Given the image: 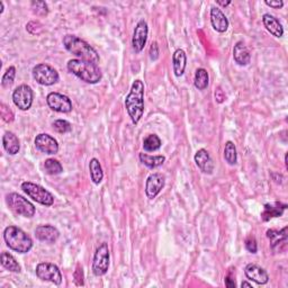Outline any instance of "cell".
Instances as JSON below:
<instances>
[{
  "instance_id": "obj_1",
  "label": "cell",
  "mask_w": 288,
  "mask_h": 288,
  "mask_svg": "<svg viewBox=\"0 0 288 288\" xmlns=\"http://www.w3.org/2000/svg\"><path fill=\"white\" fill-rule=\"evenodd\" d=\"M125 108L134 124H138L144 113V83L135 80L125 99Z\"/></svg>"
},
{
  "instance_id": "obj_2",
  "label": "cell",
  "mask_w": 288,
  "mask_h": 288,
  "mask_svg": "<svg viewBox=\"0 0 288 288\" xmlns=\"http://www.w3.org/2000/svg\"><path fill=\"white\" fill-rule=\"evenodd\" d=\"M63 45L68 52L76 55L78 59L93 62L97 64L99 62V54L92 45L75 35H65L63 37Z\"/></svg>"
},
{
  "instance_id": "obj_3",
  "label": "cell",
  "mask_w": 288,
  "mask_h": 288,
  "mask_svg": "<svg viewBox=\"0 0 288 288\" xmlns=\"http://www.w3.org/2000/svg\"><path fill=\"white\" fill-rule=\"evenodd\" d=\"M67 67L68 70L76 77L90 84L98 83L103 78V73H101L99 67L93 63V62L83 61L80 59H72L68 62Z\"/></svg>"
},
{
  "instance_id": "obj_4",
  "label": "cell",
  "mask_w": 288,
  "mask_h": 288,
  "mask_svg": "<svg viewBox=\"0 0 288 288\" xmlns=\"http://www.w3.org/2000/svg\"><path fill=\"white\" fill-rule=\"evenodd\" d=\"M4 240L10 250L18 253H27L32 250L33 240L18 227L10 225L4 231Z\"/></svg>"
},
{
  "instance_id": "obj_5",
  "label": "cell",
  "mask_w": 288,
  "mask_h": 288,
  "mask_svg": "<svg viewBox=\"0 0 288 288\" xmlns=\"http://www.w3.org/2000/svg\"><path fill=\"white\" fill-rule=\"evenodd\" d=\"M6 203L9 206L11 211L20 216L31 218L35 215V207L30 201H27L24 197L17 193H10L6 197Z\"/></svg>"
},
{
  "instance_id": "obj_6",
  "label": "cell",
  "mask_w": 288,
  "mask_h": 288,
  "mask_svg": "<svg viewBox=\"0 0 288 288\" xmlns=\"http://www.w3.org/2000/svg\"><path fill=\"white\" fill-rule=\"evenodd\" d=\"M21 189L25 191L28 197L33 201L44 206H52L54 204V197L49 190L43 188L42 186L31 182H25L21 184Z\"/></svg>"
},
{
  "instance_id": "obj_7",
  "label": "cell",
  "mask_w": 288,
  "mask_h": 288,
  "mask_svg": "<svg viewBox=\"0 0 288 288\" xmlns=\"http://www.w3.org/2000/svg\"><path fill=\"white\" fill-rule=\"evenodd\" d=\"M33 78L42 86H52L59 81V73L53 67L47 63H39L33 68Z\"/></svg>"
},
{
  "instance_id": "obj_8",
  "label": "cell",
  "mask_w": 288,
  "mask_h": 288,
  "mask_svg": "<svg viewBox=\"0 0 288 288\" xmlns=\"http://www.w3.org/2000/svg\"><path fill=\"white\" fill-rule=\"evenodd\" d=\"M109 248L107 243H101L97 249H96L94 261H93V273L95 276H104L108 272L109 268Z\"/></svg>"
},
{
  "instance_id": "obj_9",
  "label": "cell",
  "mask_w": 288,
  "mask_h": 288,
  "mask_svg": "<svg viewBox=\"0 0 288 288\" xmlns=\"http://www.w3.org/2000/svg\"><path fill=\"white\" fill-rule=\"evenodd\" d=\"M36 276L44 281H50L54 285H61L62 283V274L59 267L51 262H41L36 266Z\"/></svg>"
},
{
  "instance_id": "obj_10",
  "label": "cell",
  "mask_w": 288,
  "mask_h": 288,
  "mask_svg": "<svg viewBox=\"0 0 288 288\" xmlns=\"http://www.w3.org/2000/svg\"><path fill=\"white\" fill-rule=\"evenodd\" d=\"M34 93L30 86L27 84H20L13 93V101L16 107L20 110H28L33 105Z\"/></svg>"
},
{
  "instance_id": "obj_11",
  "label": "cell",
  "mask_w": 288,
  "mask_h": 288,
  "mask_svg": "<svg viewBox=\"0 0 288 288\" xmlns=\"http://www.w3.org/2000/svg\"><path fill=\"white\" fill-rule=\"evenodd\" d=\"M49 107L54 112L68 114L72 110V101L65 95L59 93H50L47 97Z\"/></svg>"
},
{
  "instance_id": "obj_12",
  "label": "cell",
  "mask_w": 288,
  "mask_h": 288,
  "mask_svg": "<svg viewBox=\"0 0 288 288\" xmlns=\"http://www.w3.org/2000/svg\"><path fill=\"white\" fill-rule=\"evenodd\" d=\"M166 178L162 173H152L146 179L145 183V194L149 200H154L160 194V191L165 187Z\"/></svg>"
},
{
  "instance_id": "obj_13",
  "label": "cell",
  "mask_w": 288,
  "mask_h": 288,
  "mask_svg": "<svg viewBox=\"0 0 288 288\" xmlns=\"http://www.w3.org/2000/svg\"><path fill=\"white\" fill-rule=\"evenodd\" d=\"M148 33H149L148 23H146L144 19L139 20L137 26L134 28L133 38H132V45L135 53L142 52V50L145 47L146 39H148Z\"/></svg>"
},
{
  "instance_id": "obj_14",
  "label": "cell",
  "mask_w": 288,
  "mask_h": 288,
  "mask_svg": "<svg viewBox=\"0 0 288 288\" xmlns=\"http://www.w3.org/2000/svg\"><path fill=\"white\" fill-rule=\"evenodd\" d=\"M34 143H35L36 149L45 154H56L59 152L58 141L47 133L36 135Z\"/></svg>"
},
{
  "instance_id": "obj_15",
  "label": "cell",
  "mask_w": 288,
  "mask_h": 288,
  "mask_svg": "<svg viewBox=\"0 0 288 288\" xmlns=\"http://www.w3.org/2000/svg\"><path fill=\"white\" fill-rule=\"evenodd\" d=\"M267 238L274 252H284L287 248V228L283 230H268Z\"/></svg>"
},
{
  "instance_id": "obj_16",
  "label": "cell",
  "mask_w": 288,
  "mask_h": 288,
  "mask_svg": "<svg viewBox=\"0 0 288 288\" xmlns=\"http://www.w3.org/2000/svg\"><path fill=\"white\" fill-rule=\"evenodd\" d=\"M245 274L248 279L255 281L258 285H266L269 281L268 273L256 263L247 264L245 268Z\"/></svg>"
},
{
  "instance_id": "obj_17",
  "label": "cell",
  "mask_w": 288,
  "mask_h": 288,
  "mask_svg": "<svg viewBox=\"0 0 288 288\" xmlns=\"http://www.w3.org/2000/svg\"><path fill=\"white\" fill-rule=\"evenodd\" d=\"M35 236L37 240L45 243H54L59 239L60 232L53 225H38L35 229Z\"/></svg>"
},
{
  "instance_id": "obj_18",
  "label": "cell",
  "mask_w": 288,
  "mask_h": 288,
  "mask_svg": "<svg viewBox=\"0 0 288 288\" xmlns=\"http://www.w3.org/2000/svg\"><path fill=\"white\" fill-rule=\"evenodd\" d=\"M194 159H195L197 167L201 169L202 172L207 173V174L213 173L215 165H214L212 157L210 156V153H208L207 150L200 149L196 152Z\"/></svg>"
},
{
  "instance_id": "obj_19",
  "label": "cell",
  "mask_w": 288,
  "mask_h": 288,
  "mask_svg": "<svg viewBox=\"0 0 288 288\" xmlns=\"http://www.w3.org/2000/svg\"><path fill=\"white\" fill-rule=\"evenodd\" d=\"M211 24L214 30L218 33H225L229 28V19L223 14V11L217 7H212L211 9Z\"/></svg>"
},
{
  "instance_id": "obj_20",
  "label": "cell",
  "mask_w": 288,
  "mask_h": 288,
  "mask_svg": "<svg viewBox=\"0 0 288 288\" xmlns=\"http://www.w3.org/2000/svg\"><path fill=\"white\" fill-rule=\"evenodd\" d=\"M262 23L266 30L274 35L275 37H283L284 27L280 24V21L275 16L270 14H264L262 16Z\"/></svg>"
},
{
  "instance_id": "obj_21",
  "label": "cell",
  "mask_w": 288,
  "mask_h": 288,
  "mask_svg": "<svg viewBox=\"0 0 288 288\" xmlns=\"http://www.w3.org/2000/svg\"><path fill=\"white\" fill-rule=\"evenodd\" d=\"M172 67L176 77H182L184 75L186 67H187V55L184 50L178 49L174 51L172 55Z\"/></svg>"
},
{
  "instance_id": "obj_22",
  "label": "cell",
  "mask_w": 288,
  "mask_h": 288,
  "mask_svg": "<svg viewBox=\"0 0 288 288\" xmlns=\"http://www.w3.org/2000/svg\"><path fill=\"white\" fill-rule=\"evenodd\" d=\"M233 59L241 67H245L250 63L251 55L243 42H238L234 45Z\"/></svg>"
},
{
  "instance_id": "obj_23",
  "label": "cell",
  "mask_w": 288,
  "mask_h": 288,
  "mask_svg": "<svg viewBox=\"0 0 288 288\" xmlns=\"http://www.w3.org/2000/svg\"><path fill=\"white\" fill-rule=\"evenodd\" d=\"M3 146L8 154L15 156L20 149L19 140L13 132H6L3 137Z\"/></svg>"
},
{
  "instance_id": "obj_24",
  "label": "cell",
  "mask_w": 288,
  "mask_h": 288,
  "mask_svg": "<svg viewBox=\"0 0 288 288\" xmlns=\"http://www.w3.org/2000/svg\"><path fill=\"white\" fill-rule=\"evenodd\" d=\"M287 205H283L280 203H274V204H267L264 205V210L261 214V218L263 221H269L270 218L279 217L283 215L284 211L286 210Z\"/></svg>"
},
{
  "instance_id": "obj_25",
  "label": "cell",
  "mask_w": 288,
  "mask_h": 288,
  "mask_svg": "<svg viewBox=\"0 0 288 288\" xmlns=\"http://www.w3.org/2000/svg\"><path fill=\"white\" fill-rule=\"evenodd\" d=\"M0 262H2V266L7 269L8 272L19 274L21 272L20 264L17 262L15 257L13 255H10L9 252H3L2 256H0Z\"/></svg>"
},
{
  "instance_id": "obj_26",
  "label": "cell",
  "mask_w": 288,
  "mask_h": 288,
  "mask_svg": "<svg viewBox=\"0 0 288 288\" xmlns=\"http://www.w3.org/2000/svg\"><path fill=\"white\" fill-rule=\"evenodd\" d=\"M89 171H90V177H92V180L95 185H99L101 182H103L104 171H103V168H101V165L98 159L93 158V159L90 160Z\"/></svg>"
},
{
  "instance_id": "obj_27",
  "label": "cell",
  "mask_w": 288,
  "mask_h": 288,
  "mask_svg": "<svg viewBox=\"0 0 288 288\" xmlns=\"http://www.w3.org/2000/svg\"><path fill=\"white\" fill-rule=\"evenodd\" d=\"M140 160L150 169H156L158 167L162 166L166 161V157L163 156H150L146 153H140Z\"/></svg>"
},
{
  "instance_id": "obj_28",
  "label": "cell",
  "mask_w": 288,
  "mask_h": 288,
  "mask_svg": "<svg viewBox=\"0 0 288 288\" xmlns=\"http://www.w3.org/2000/svg\"><path fill=\"white\" fill-rule=\"evenodd\" d=\"M208 81H210V77H208V72L204 68H198L196 70L195 78H194V84L198 90H204L208 86Z\"/></svg>"
},
{
  "instance_id": "obj_29",
  "label": "cell",
  "mask_w": 288,
  "mask_h": 288,
  "mask_svg": "<svg viewBox=\"0 0 288 288\" xmlns=\"http://www.w3.org/2000/svg\"><path fill=\"white\" fill-rule=\"evenodd\" d=\"M224 159L230 166H234L238 160V153H236V148L233 142L228 141L224 146Z\"/></svg>"
},
{
  "instance_id": "obj_30",
  "label": "cell",
  "mask_w": 288,
  "mask_h": 288,
  "mask_svg": "<svg viewBox=\"0 0 288 288\" xmlns=\"http://www.w3.org/2000/svg\"><path fill=\"white\" fill-rule=\"evenodd\" d=\"M161 140L156 134H150L143 141V149L148 152H154L161 148Z\"/></svg>"
},
{
  "instance_id": "obj_31",
  "label": "cell",
  "mask_w": 288,
  "mask_h": 288,
  "mask_svg": "<svg viewBox=\"0 0 288 288\" xmlns=\"http://www.w3.org/2000/svg\"><path fill=\"white\" fill-rule=\"evenodd\" d=\"M44 169L47 171L48 174L51 176H56V174H60L63 171V167H62L61 163L55 160V159H48L44 163Z\"/></svg>"
},
{
  "instance_id": "obj_32",
  "label": "cell",
  "mask_w": 288,
  "mask_h": 288,
  "mask_svg": "<svg viewBox=\"0 0 288 288\" xmlns=\"http://www.w3.org/2000/svg\"><path fill=\"white\" fill-rule=\"evenodd\" d=\"M16 77V68L15 67H9L6 72L4 73L3 79H2V84L3 87L8 88L13 84Z\"/></svg>"
},
{
  "instance_id": "obj_33",
  "label": "cell",
  "mask_w": 288,
  "mask_h": 288,
  "mask_svg": "<svg viewBox=\"0 0 288 288\" xmlns=\"http://www.w3.org/2000/svg\"><path fill=\"white\" fill-rule=\"evenodd\" d=\"M53 129L55 132H58L60 134H64V133L71 132L72 126H71V124L65 120H56L53 123Z\"/></svg>"
},
{
  "instance_id": "obj_34",
  "label": "cell",
  "mask_w": 288,
  "mask_h": 288,
  "mask_svg": "<svg viewBox=\"0 0 288 288\" xmlns=\"http://www.w3.org/2000/svg\"><path fill=\"white\" fill-rule=\"evenodd\" d=\"M32 9H33V13L38 16H45L49 14L48 4L45 2H33Z\"/></svg>"
},
{
  "instance_id": "obj_35",
  "label": "cell",
  "mask_w": 288,
  "mask_h": 288,
  "mask_svg": "<svg viewBox=\"0 0 288 288\" xmlns=\"http://www.w3.org/2000/svg\"><path fill=\"white\" fill-rule=\"evenodd\" d=\"M0 110H2V116H3V120L5 122H13L14 121V114H13V112L10 110V108L8 106H6L5 104H2V108H0Z\"/></svg>"
},
{
  "instance_id": "obj_36",
  "label": "cell",
  "mask_w": 288,
  "mask_h": 288,
  "mask_svg": "<svg viewBox=\"0 0 288 288\" xmlns=\"http://www.w3.org/2000/svg\"><path fill=\"white\" fill-rule=\"evenodd\" d=\"M73 277H75V283L77 286H83L84 285V276H83V269L80 266H77V269L75 274H73Z\"/></svg>"
},
{
  "instance_id": "obj_37",
  "label": "cell",
  "mask_w": 288,
  "mask_h": 288,
  "mask_svg": "<svg viewBox=\"0 0 288 288\" xmlns=\"http://www.w3.org/2000/svg\"><path fill=\"white\" fill-rule=\"evenodd\" d=\"M246 249L251 253H257L258 245H257L256 239L253 238V236H249V238L246 240Z\"/></svg>"
},
{
  "instance_id": "obj_38",
  "label": "cell",
  "mask_w": 288,
  "mask_h": 288,
  "mask_svg": "<svg viewBox=\"0 0 288 288\" xmlns=\"http://www.w3.org/2000/svg\"><path fill=\"white\" fill-rule=\"evenodd\" d=\"M159 54H160V51H159V47H158V43L157 42L152 43L151 48H150V59L156 61L159 59Z\"/></svg>"
},
{
  "instance_id": "obj_39",
  "label": "cell",
  "mask_w": 288,
  "mask_h": 288,
  "mask_svg": "<svg viewBox=\"0 0 288 288\" xmlns=\"http://www.w3.org/2000/svg\"><path fill=\"white\" fill-rule=\"evenodd\" d=\"M215 99L217 103H223L224 99H225V95L223 93V90L221 89V87H217V89L215 90Z\"/></svg>"
},
{
  "instance_id": "obj_40",
  "label": "cell",
  "mask_w": 288,
  "mask_h": 288,
  "mask_svg": "<svg viewBox=\"0 0 288 288\" xmlns=\"http://www.w3.org/2000/svg\"><path fill=\"white\" fill-rule=\"evenodd\" d=\"M264 4L269 6V7L275 8V9H279L284 6V2H281V0H277V2H268V0H266Z\"/></svg>"
},
{
  "instance_id": "obj_41",
  "label": "cell",
  "mask_w": 288,
  "mask_h": 288,
  "mask_svg": "<svg viewBox=\"0 0 288 288\" xmlns=\"http://www.w3.org/2000/svg\"><path fill=\"white\" fill-rule=\"evenodd\" d=\"M225 286H227L228 288H235V286H236L234 279H232V277H231L230 275H228L227 277H225Z\"/></svg>"
},
{
  "instance_id": "obj_42",
  "label": "cell",
  "mask_w": 288,
  "mask_h": 288,
  "mask_svg": "<svg viewBox=\"0 0 288 288\" xmlns=\"http://www.w3.org/2000/svg\"><path fill=\"white\" fill-rule=\"evenodd\" d=\"M216 4L223 6V7H227V6H229L231 4V2H230V0H228V2H221V0H217Z\"/></svg>"
},
{
  "instance_id": "obj_43",
  "label": "cell",
  "mask_w": 288,
  "mask_h": 288,
  "mask_svg": "<svg viewBox=\"0 0 288 288\" xmlns=\"http://www.w3.org/2000/svg\"><path fill=\"white\" fill-rule=\"evenodd\" d=\"M241 287H242V288H245V287H249V288H251V287H252V284L248 283V281H242Z\"/></svg>"
},
{
  "instance_id": "obj_44",
  "label": "cell",
  "mask_w": 288,
  "mask_h": 288,
  "mask_svg": "<svg viewBox=\"0 0 288 288\" xmlns=\"http://www.w3.org/2000/svg\"><path fill=\"white\" fill-rule=\"evenodd\" d=\"M4 13V3L0 2V14Z\"/></svg>"
}]
</instances>
